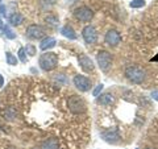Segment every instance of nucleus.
I'll return each instance as SVG.
<instances>
[{"mask_svg": "<svg viewBox=\"0 0 158 149\" xmlns=\"http://www.w3.org/2000/svg\"><path fill=\"white\" fill-rule=\"evenodd\" d=\"M41 149H59L58 138H56V137L48 138V140H45L41 144Z\"/></svg>", "mask_w": 158, "mask_h": 149, "instance_id": "4468645a", "label": "nucleus"}, {"mask_svg": "<svg viewBox=\"0 0 158 149\" xmlns=\"http://www.w3.org/2000/svg\"><path fill=\"white\" fill-rule=\"evenodd\" d=\"M3 117L6 119V120H8V121H12V120H15L16 119V116H17V110L15 107H12V106H9V107H6V110H3Z\"/></svg>", "mask_w": 158, "mask_h": 149, "instance_id": "ddd939ff", "label": "nucleus"}, {"mask_svg": "<svg viewBox=\"0 0 158 149\" xmlns=\"http://www.w3.org/2000/svg\"><path fill=\"white\" fill-rule=\"evenodd\" d=\"M125 77L129 79L132 83L135 84H141L146 79V71L140 66L132 65L125 69Z\"/></svg>", "mask_w": 158, "mask_h": 149, "instance_id": "f03ea898", "label": "nucleus"}, {"mask_svg": "<svg viewBox=\"0 0 158 149\" xmlns=\"http://www.w3.org/2000/svg\"><path fill=\"white\" fill-rule=\"evenodd\" d=\"M46 23H49L50 25H57L58 24V19L56 16H53V15H49V16H46Z\"/></svg>", "mask_w": 158, "mask_h": 149, "instance_id": "4be33fe9", "label": "nucleus"}, {"mask_svg": "<svg viewBox=\"0 0 158 149\" xmlns=\"http://www.w3.org/2000/svg\"><path fill=\"white\" fill-rule=\"evenodd\" d=\"M45 34V31L41 25H37V24H32L29 25L25 31V36L29 38V40H40L41 37H44Z\"/></svg>", "mask_w": 158, "mask_h": 149, "instance_id": "6e6552de", "label": "nucleus"}, {"mask_svg": "<svg viewBox=\"0 0 158 149\" xmlns=\"http://www.w3.org/2000/svg\"><path fill=\"white\" fill-rule=\"evenodd\" d=\"M104 42L107 44L108 46H112L115 48L117 46L118 44L121 42V34L118 33L116 29H111V31H108L104 36Z\"/></svg>", "mask_w": 158, "mask_h": 149, "instance_id": "1a4fd4ad", "label": "nucleus"}, {"mask_svg": "<svg viewBox=\"0 0 158 149\" xmlns=\"http://www.w3.org/2000/svg\"><path fill=\"white\" fill-rule=\"evenodd\" d=\"M96 61H98L99 67H100L102 70L107 71L112 63V56H111V53L107 50H99L96 54Z\"/></svg>", "mask_w": 158, "mask_h": 149, "instance_id": "20e7f679", "label": "nucleus"}, {"mask_svg": "<svg viewBox=\"0 0 158 149\" xmlns=\"http://www.w3.org/2000/svg\"><path fill=\"white\" fill-rule=\"evenodd\" d=\"M82 37L85 40V42L88 45H94L98 41V31L95 29V27L92 25H86L82 31Z\"/></svg>", "mask_w": 158, "mask_h": 149, "instance_id": "423d86ee", "label": "nucleus"}, {"mask_svg": "<svg viewBox=\"0 0 158 149\" xmlns=\"http://www.w3.org/2000/svg\"><path fill=\"white\" fill-rule=\"evenodd\" d=\"M103 87H104L103 84H98L96 88H95V90H94V92H92V94H94V96H99V94L103 91Z\"/></svg>", "mask_w": 158, "mask_h": 149, "instance_id": "b1692460", "label": "nucleus"}, {"mask_svg": "<svg viewBox=\"0 0 158 149\" xmlns=\"http://www.w3.org/2000/svg\"><path fill=\"white\" fill-rule=\"evenodd\" d=\"M8 20H9V23H11V25H20L21 23H24V16L19 12H13L11 16L8 17Z\"/></svg>", "mask_w": 158, "mask_h": 149, "instance_id": "f3484780", "label": "nucleus"}, {"mask_svg": "<svg viewBox=\"0 0 158 149\" xmlns=\"http://www.w3.org/2000/svg\"><path fill=\"white\" fill-rule=\"evenodd\" d=\"M6 58H7V63L8 65H11V66H16L17 65V62H19V59L16 56H13L12 53H9L7 52L6 53Z\"/></svg>", "mask_w": 158, "mask_h": 149, "instance_id": "a211bd4d", "label": "nucleus"}, {"mask_svg": "<svg viewBox=\"0 0 158 149\" xmlns=\"http://www.w3.org/2000/svg\"><path fill=\"white\" fill-rule=\"evenodd\" d=\"M129 6L132 8H142L145 6V0H132Z\"/></svg>", "mask_w": 158, "mask_h": 149, "instance_id": "6ab92c4d", "label": "nucleus"}, {"mask_svg": "<svg viewBox=\"0 0 158 149\" xmlns=\"http://www.w3.org/2000/svg\"><path fill=\"white\" fill-rule=\"evenodd\" d=\"M74 16H75L77 20L82 23H88L91 21L92 17H94V12L91 8H88L86 6H82V7H78L75 11H74Z\"/></svg>", "mask_w": 158, "mask_h": 149, "instance_id": "39448f33", "label": "nucleus"}, {"mask_svg": "<svg viewBox=\"0 0 158 149\" xmlns=\"http://www.w3.org/2000/svg\"><path fill=\"white\" fill-rule=\"evenodd\" d=\"M61 33H62V36H65L69 40H77V33H75V31H74L70 25H65V27H63L61 29Z\"/></svg>", "mask_w": 158, "mask_h": 149, "instance_id": "dca6fc26", "label": "nucleus"}, {"mask_svg": "<svg viewBox=\"0 0 158 149\" xmlns=\"http://www.w3.org/2000/svg\"><path fill=\"white\" fill-rule=\"evenodd\" d=\"M25 52H27V54H29V56H34V54H36V48L33 45H27Z\"/></svg>", "mask_w": 158, "mask_h": 149, "instance_id": "5701e85b", "label": "nucleus"}, {"mask_svg": "<svg viewBox=\"0 0 158 149\" xmlns=\"http://www.w3.org/2000/svg\"><path fill=\"white\" fill-rule=\"evenodd\" d=\"M115 102V98H113L112 94H103L98 98V103L100 104V106H111Z\"/></svg>", "mask_w": 158, "mask_h": 149, "instance_id": "2eb2a0df", "label": "nucleus"}, {"mask_svg": "<svg viewBox=\"0 0 158 149\" xmlns=\"http://www.w3.org/2000/svg\"><path fill=\"white\" fill-rule=\"evenodd\" d=\"M3 83H4V79L2 77V74H0V86H3Z\"/></svg>", "mask_w": 158, "mask_h": 149, "instance_id": "cd10ccee", "label": "nucleus"}, {"mask_svg": "<svg viewBox=\"0 0 158 149\" xmlns=\"http://www.w3.org/2000/svg\"><path fill=\"white\" fill-rule=\"evenodd\" d=\"M102 137L104 138L107 143H112L115 144L118 141V138H120V133H118L117 128H111V130H108L106 132L102 133Z\"/></svg>", "mask_w": 158, "mask_h": 149, "instance_id": "9b49d317", "label": "nucleus"}, {"mask_svg": "<svg viewBox=\"0 0 158 149\" xmlns=\"http://www.w3.org/2000/svg\"><path fill=\"white\" fill-rule=\"evenodd\" d=\"M25 49L24 48H20L19 49V58H20V61H21L23 63H27V56H25Z\"/></svg>", "mask_w": 158, "mask_h": 149, "instance_id": "412c9836", "label": "nucleus"}, {"mask_svg": "<svg viewBox=\"0 0 158 149\" xmlns=\"http://www.w3.org/2000/svg\"><path fill=\"white\" fill-rule=\"evenodd\" d=\"M67 107L70 110V112L74 113V115H82V113L86 112V102L78 95L69 96Z\"/></svg>", "mask_w": 158, "mask_h": 149, "instance_id": "7ed1b4c3", "label": "nucleus"}, {"mask_svg": "<svg viewBox=\"0 0 158 149\" xmlns=\"http://www.w3.org/2000/svg\"><path fill=\"white\" fill-rule=\"evenodd\" d=\"M0 2H3V0H0Z\"/></svg>", "mask_w": 158, "mask_h": 149, "instance_id": "c85d7f7f", "label": "nucleus"}, {"mask_svg": "<svg viewBox=\"0 0 158 149\" xmlns=\"http://www.w3.org/2000/svg\"><path fill=\"white\" fill-rule=\"evenodd\" d=\"M45 2V4H49V6H53V4L57 3V0H44Z\"/></svg>", "mask_w": 158, "mask_h": 149, "instance_id": "a878e982", "label": "nucleus"}, {"mask_svg": "<svg viewBox=\"0 0 158 149\" xmlns=\"http://www.w3.org/2000/svg\"><path fill=\"white\" fill-rule=\"evenodd\" d=\"M0 13H2V16H7V8L4 4H0Z\"/></svg>", "mask_w": 158, "mask_h": 149, "instance_id": "393cba45", "label": "nucleus"}, {"mask_svg": "<svg viewBox=\"0 0 158 149\" xmlns=\"http://www.w3.org/2000/svg\"><path fill=\"white\" fill-rule=\"evenodd\" d=\"M73 83H74V86L82 92H86L91 88V79L86 75H79L78 74V75L74 77Z\"/></svg>", "mask_w": 158, "mask_h": 149, "instance_id": "0eeeda50", "label": "nucleus"}, {"mask_svg": "<svg viewBox=\"0 0 158 149\" xmlns=\"http://www.w3.org/2000/svg\"><path fill=\"white\" fill-rule=\"evenodd\" d=\"M78 62H79V66H81L86 73H91V71H94V69H95V65H94L92 59L88 56H86V54H81V56L78 57Z\"/></svg>", "mask_w": 158, "mask_h": 149, "instance_id": "9d476101", "label": "nucleus"}, {"mask_svg": "<svg viewBox=\"0 0 158 149\" xmlns=\"http://www.w3.org/2000/svg\"><path fill=\"white\" fill-rule=\"evenodd\" d=\"M0 29H4V24H3V20L0 17Z\"/></svg>", "mask_w": 158, "mask_h": 149, "instance_id": "bb28decb", "label": "nucleus"}, {"mask_svg": "<svg viewBox=\"0 0 158 149\" xmlns=\"http://www.w3.org/2000/svg\"><path fill=\"white\" fill-rule=\"evenodd\" d=\"M56 44H57V40L54 37H45L41 42H40V49L44 50V52H46V50H49V49L56 46Z\"/></svg>", "mask_w": 158, "mask_h": 149, "instance_id": "f8f14e48", "label": "nucleus"}, {"mask_svg": "<svg viewBox=\"0 0 158 149\" xmlns=\"http://www.w3.org/2000/svg\"><path fill=\"white\" fill-rule=\"evenodd\" d=\"M3 31H4V33H6V36H7L9 40H13L15 37H16V34L13 33V31H12V29L9 28V27H7V25H4V29H3Z\"/></svg>", "mask_w": 158, "mask_h": 149, "instance_id": "aec40b11", "label": "nucleus"}, {"mask_svg": "<svg viewBox=\"0 0 158 149\" xmlns=\"http://www.w3.org/2000/svg\"><path fill=\"white\" fill-rule=\"evenodd\" d=\"M38 63L44 71H52L58 66V56L53 52H45L40 56Z\"/></svg>", "mask_w": 158, "mask_h": 149, "instance_id": "f257e3e1", "label": "nucleus"}]
</instances>
